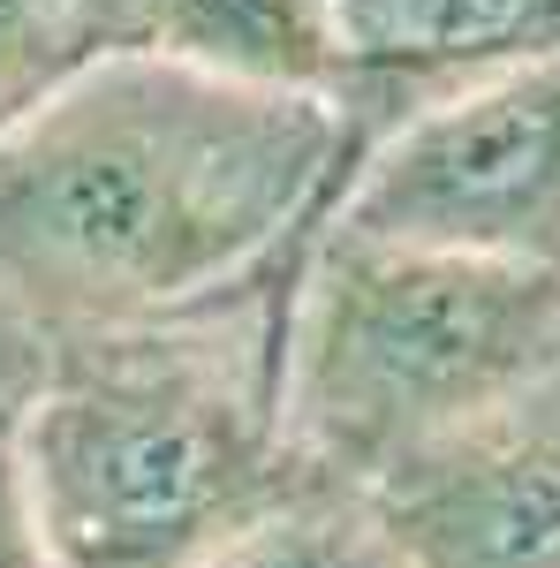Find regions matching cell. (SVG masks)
<instances>
[{"instance_id": "6da1fadb", "label": "cell", "mask_w": 560, "mask_h": 568, "mask_svg": "<svg viewBox=\"0 0 560 568\" xmlns=\"http://www.w3.org/2000/svg\"><path fill=\"white\" fill-rule=\"evenodd\" d=\"M356 168L334 99L106 53L0 130V304L45 342L130 334L296 265Z\"/></svg>"}, {"instance_id": "7a4b0ae2", "label": "cell", "mask_w": 560, "mask_h": 568, "mask_svg": "<svg viewBox=\"0 0 560 568\" xmlns=\"http://www.w3.org/2000/svg\"><path fill=\"white\" fill-rule=\"evenodd\" d=\"M296 265L160 326L53 342L16 425L53 568H197L273 500L318 485L281 417Z\"/></svg>"}, {"instance_id": "3957f363", "label": "cell", "mask_w": 560, "mask_h": 568, "mask_svg": "<svg viewBox=\"0 0 560 568\" xmlns=\"http://www.w3.org/2000/svg\"><path fill=\"white\" fill-rule=\"evenodd\" d=\"M560 364V273L310 235L288 288L281 417L310 478L379 493Z\"/></svg>"}, {"instance_id": "277c9868", "label": "cell", "mask_w": 560, "mask_h": 568, "mask_svg": "<svg viewBox=\"0 0 560 568\" xmlns=\"http://www.w3.org/2000/svg\"><path fill=\"white\" fill-rule=\"evenodd\" d=\"M326 235L560 273V53L394 122L348 168Z\"/></svg>"}, {"instance_id": "5b68a950", "label": "cell", "mask_w": 560, "mask_h": 568, "mask_svg": "<svg viewBox=\"0 0 560 568\" xmlns=\"http://www.w3.org/2000/svg\"><path fill=\"white\" fill-rule=\"evenodd\" d=\"M409 568H560V364L379 485Z\"/></svg>"}, {"instance_id": "8992f818", "label": "cell", "mask_w": 560, "mask_h": 568, "mask_svg": "<svg viewBox=\"0 0 560 568\" xmlns=\"http://www.w3.org/2000/svg\"><path fill=\"white\" fill-rule=\"evenodd\" d=\"M356 160L431 99L560 53V0H334Z\"/></svg>"}, {"instance_id": "52a82bcc", "label": "cell", "mask_w": 560, "mask_h": 568, "mask_svg": "<svg viewBox=\"0 0 560 568\" xmlns=\"http://www.w3.org/2000/svg\"><path fill=\"white\" fill-rule=\"evenodd\" d=\"M144 53L243 91H296L334 106L348 84L334 0H160Z\"/></svg>"}, {"instance_id": "ba28073f", "label": "cell", "mask_w": 560, "mask_h": 568, "mask_svg": "<svg viewBox=\"0 0 560 568\" xmlns=\"http://www.w3.org/2000/svg\"><path fill=\"white\" fill-rule=\"evenodd\" d=\"M197 568H409V554L394 538L379 493L318 478L251 516L235 538H220Z\"/></svg>"}, {"instance_id": "9c48e42d", "label": "cell", "mask_w": 560, "mask_h": 568, "mask_svg": "<svg viewBox=\"0 0 560 568\" xmlns=\"http://www.w3.org/2000/svg\"><path fill=\"white\" fill-rule=\"evenodd\" d=\"M61 77H77V53L61 39V8L53 0H0V130L23 106H39Z\"/></svg>"}, {"instance_id": "30bf717a", "label": "cell", "mask_w": 560, "mask_h": 568, "mask_svg": "<svg viewBox=\"0 0 560 568\" xmlns=\"http://www.w3.org/2000/svg\"><path fill=\"white\" fill-rule=\"evenodd\" d=\"M61 8V39L84 61H106V53H144V23L160 0H53Z\"/></svg>"}, {"instance_id": "8fae6325", "label": "cell", "mask_w": 560, "mask_h": 568, "mask_svg": "<svg viewBox=\"0 0 560 568\" xmlns=\"http://www.w3.org/2000/svg\"><path fill=\"white\" fill-rule=\"evenodd\" d=\"M45 372H53V342H45L31 318H16V311L0 304V439H16L23 409L45 387Z\"/></svg>"}, {"instance_id": "7c38bea8", "label": "cell", "mask_w": 560, "mask_h": 568, "mask_svg": "<svg viewBox=\"0 0 560 568\" xmlns=\"http://www.w3.org/2000/svg\"><path fill=\"white\" fill-rule=\"evenodd\" d=\"M0 568H53L39 516H31V485H23V463H16V439H0Z\"/></svg>"}]
</instances>
